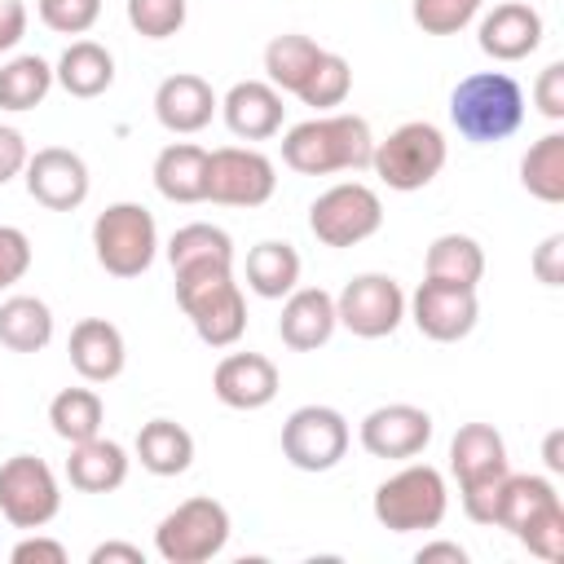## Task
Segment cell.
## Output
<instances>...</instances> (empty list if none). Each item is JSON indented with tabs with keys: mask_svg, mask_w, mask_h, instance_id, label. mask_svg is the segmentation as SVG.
Masks as SVG:
<instances>
[{
	"mask_svg": "<svg viewBox=\"0 0 564 564\" xmlns=\"http://www.w3.org/2000/svg\"><path fill=\"white\" fill-rule=\"evenodd\" d=\"M375 137L361 115H317L282 137V163L300 176H330L370 167Z\"/></svg>",
	"mask_w": 564,
	"mask_h": 564,
	"instance_id": "obj_1",
	"label": "cell"
},
{
	"mask_svg": "<svg viewBox=\"0 0 564 564\" xmlns=\"http://www.w3.org/2000/svg\"><path fill=\"white\" fill-rule=\"evenodd\" d=\"M176 304L207 348H234L247 330V300L234 282V264L176 269Z\"/></svg>",
	"mask_w": 564,
	"mask_h": 564,
	"instance_id": "obj_2",
	"label": "cell"
},
{
	"mask_svg": "<svg viewBox=\"0 0 564 564\" xmlns=\"http://www.w3.org/2000/svg\"><path fill=\"white\" fill-rule=\"evenodd\" d=\"M449 119H454L458 137L471 145L507 141L524 123V88L507 70H476L454 84Z\"/></svg>",
	"mask_w": 564,
	"mask_h": 564,
	"instance_id": "obj_3",
	"label": "cell"
},
{
	"mask_svg": "<svg viewBox=\"0 0 564 564\" xmlns=\"http://www.w3.org/2000/svg\"><path fill=\"white\" fill-rule=\"evenodd\" d=\"M498 529H511L533 555L560 560L564 555V502L546 476H516L507 471L498 494Z\"/></svg>",
	"mask_w": 564,
	"mask_h": 564,
	"instance_id": "obj_4",
	"label": "cell"
},
{
	"mask_svg": "<svg viewBox=\"0 0 564 564\" xmlns=\"http://www.w3.org/2000/svg\"><path fill=\"white\" fill-rule=\"evenodd\" d=\"M445 159H449L445 132L436 123H427V119H410V123L392 128L383 141H375L370 167L388 189L414 194V189H423V185H432L441 176Z\"/></svg>",
	"mask_w": 564,
	"mask_h": 564,
	"instance_id": "obj_5",
	"label": "cell"
},
{
	"mask_svg": "<svg viewBox=\"0 0 564 564\" xmlns=\"http://www.w3.org/2000/svg\"><path fill=\"white\" fill-rule=\"evenodd\" d=\"M375 520L388 533H419V529H436L445 520L449 494H445V476L427 463H410L401 471H392L379 489H375Z\"/></svg>",
	"mask_w": 564,
	"mask_h": 564,
	"instance_id": "obj_6",
	"label": "cell"
},
{
	"mask_svg": "<svg viewBox=\"0 0 564 564\" xmlns=\"http://www.w3.org/2000/svg\"><path fill=\"white\" fill-rule=\"evenodd\" d=\"M93 256L110 278H141L159 256V225L141 203H110L93 220Z\"/></svg>",
	"mask_w": 564,
	"mask_h": 564,
	"instance_id": "obj_7",
	"label": "cell"
},
{
	"mask_svg": "<svg viewBox=\"0 0 564 564\" xmlns=\"http://www.w3.org/2000/svg\"><path fill=\"white\" fill-rule=\"evenodd\" d=\"M229 542V511L216 498H185L154 524V551L167 564H207Z\"/></svg>",
	"mask_w": 564,
	"mask_h": 564,
	"instance_id": "obj_8",
	"label": "cell"
},
{
	"mask_svg": "<svg viewBox=\"0 0 564 564\" xmlns=\"http://www.w3.org/2000/svg\"><path fill=\"white\" fill-rule=\"evenodd\" d=\"M383 225V203L361 181H339L308 207V229L322 247H357Z\"/></svg>",
	"mask_w": 564,
	"mask_h": 564,
	"instance_id": "obj_9",
	"label": "cell"
},
{
	"mask_svg": "<svg viewBox=\"0 0 564 564\" xmlns=\"http://www.w3.org/2000/svg\"><path fill=\"white\" fill-rule=\"evenodd\" d=\"M348 419L335 405H300L282 423V458L295 471H330L348 454Z\"/></svg>",
	"mask_w": 564,
	"mask_h": 564,
	"instance_id": "obj_10",
	"label": "cell"
},
{
	"mask_svg": "<svg viewBox=\"0 0 564 564\" xmlns=\"http://www.w3.org/2000/svg\"><path fill=\"white\" fill-rule=\"evenodd\" d=\"M62 507L57 476L35 454H13L0 463V516L13 529H44Z\"/></svg>",
	"mask_w": 564,
	"mask_h": 564,
	"instance_id": "obj_11",
	"label": "cell"
},
{
	"mask_svg": "<svg viewBox=\"0 0 564 564\" xmlns=\"http://www.w3.org/2000/svg\"><path fill=\"white\" fill-rule=\"evenodd\" d=\"M278 189V172L260 150L220 145L207 150V203L220 207H260Z\"/></svg>",
	"mask_w": 564,
	"mask_h": 564,
	"instance_id": "obj_12",
	"label": "cell"
},
{
	"mask_svg": "<svg viewBox=\"0 0 564 564\" xmlns=\"http://www.w3.org/2000/svg\"><path fill=\"white\" fill-rule=\"evenodd\" d=\"M335 317L348 326L357 339H383L401 326L405 317V291L388 273H357L339 295H335Z\"/></svg>",
	"mask_w": 564,
	"mask_h": 564,
	"instance_id": "obj_13",
	"label": "cell"
},
{
	"mask_svg": "<svg viewBox=\"0 0 564 564\" xmlns=\"http://www.w3.org/2000/svg\"><path fill=\"white\" fill-rule=\"evenodd\" d=\"M357 441L370 458H419L432 441V414L423 405H410V401H392V405H379L361 419L357 427Z\"/></svg>",
	"mask_w": 564,
	"mask_h": 564,
	"instance_id": "obj_14",
	"label": "cell"
},
{
	"mask_svg": "<svg viewBox=\"0 0 564 564\" xmlns=\"http://www.w3.org/2000/svg\"><path fill=\"white\" fill-rule=\"evenodd\" d=\"M22 181H26V194H31L40 207H48V212H75V207L88 198V185H93L88 163H84L75 150H66V145H44V150H35V154L26 159Z\"/></svg>",
	"mask_w": 564,
	"mask_h": 564,
	"instance_id": "obj_15",
	"label": "cell"
},
{
	"mask_svg": "<svg viewBox=\"0 0 564 564\" xmlns=\"http://www.w3.org/2000/svg\"><path fill=\"white\" fill-rule=\"evenodd\" d=\"M410 317L414 326L436 339V344H454V339H467L480 322V300L471 286H445V282H427L414 291L410 300Z\"/></svg>",
	"mask_w": 564,
	"mask_h": 564,
	"instance_id": "obj_16",
	"label": "cell"
},
{
	"mask_svg": "<svg viewBox=\"0 0 564 564\" xmlns=\"http://www.w3.org/2000/svg\"><path fill=\"white\" fill-rule=\"evenodd\" d=\"M476 44L494 62H524L542 44V13L524 0H502L480 18Z\"/></svg>",
	"mask_w": 564,
	"mask_h": 564,
	"instance_id": "obj_17",
	"label": "cell"
},
{
	"mask_svg": "<svg viewBox=\"0 0 564 564\" xmlns=\"http://www.w3.org/2000/svg\"><path fill=\"white\" fill-rule=\"evenodd\" d=\"M216 110H220V97H216V88H212L203 75L181 70V75H167V79L154 88V119H159L167 132H176V137L203 132Z\"/></svg>",
	"mask_w": 564,
	"mask_h": 564,
	"instance_id": "obj_18",
	"label": "cell"
},
{
	"mask_svg": "<svg viewBox=\"0 0 564 564\" xmlns=\"http://www.w3.org/2000/svg\"><path fill=\"white\" fill-rule=\"evenodd\" d=\"M278 388H282L278 366L260 352H229L212 375V392L229 410H264L278 397Z\"/></svg>",
	"mask_w": 564,
	"mask_h": 564,
	"instance_id": "obj_19",
	"label": "cell"
},
{
	"mask_svg": "<svg viewBox=\"0 0 564 564\" xmlns=\"http://www.w3.org/2000/svg\"><path fill=\"white\" fill-rule=\"evenodd\" d=\"M449 471L458 476V494L498 485L511 471L502 436L489 423H463L454 432V441H449Z\"/></svg>",
	"mask_w": 564,
	"mask_h": 564,
	"instance_id": "obj_20",
	"label": "cell"
},
{
	"mask_svg": "<svg viewBox=\"0 0 564 564\" xmlns=\"http://www.w3.org/2000/svg\"><path fill=\"white\" fill-rule=\"evenodd\" d=\"M70 366L84 383H110L123 375V361H128V348H123V335L115 322L106 317H84L70 326Z\"/></svg>",
	"mask_w": 564,
	"mask_h": 564,
	"instance_id": "obj_21",
	"label": "cell"
},
{
	"mask_svg": "<svg viewBox=\"0 0 564 564\" xmlns=\"http://www.w3.org/2000/svg\"><path fill=\"white\" fill-rule=\"evenodd\" d=\"M282 93L269 79H242L220 97L225 128L242 141H269L282 128Z\"/></svg>",
	"mask_w": 564,
	"mask_h": 564,
	"instance_id": "obj_22",
	"label": "cell"
},
{
	"mask_svg": "<svg viewBox=\"0 0 564 564\" xmlns=\"http://www.w3.org/2000/svg\"><path fill=\"white\" fill-rule=\"evenodd\" d=\"M339 317H335V295L322 286H295L282 300V317H278V335L286 348L295 352H313L335 335Z\"/></svg>",
	"mask_w": 564,
	"mask_h": 564,
	"instance_id": "obj_23",
	"label": "cell"
},
{
	"mask_svg": "<svg viewBox=\"0 0 564 564\" xmlns=\"http://www.w3.org/2000/svg\"><path fill=\"white\" fill-rule=\"evenodd\" d=\"M128 449L119 441H106V436H93V441H79L70 445V458H66V480L79 489V494H110L128 480Z\"/></svg>",
	"mask_w": 564,
	"mask_h": 564,
	"instance_id": "obj_24",
	"label": "cell"
},
{
	"mask_svg": "<svg viewBox=\"0 0 564 564\" xmlns=\"http://www.w3.org/2000/svg\"><path fill=\"white\" fill-rule=\"evenodd\" d=\"M154 189L167 203H207V150L172 141L154 159Z\"/></svg>",
	"mask_w": 564,
	"mask_h": 564,
	"instance_id": "obj_25",
	"label": "cell"
},
{
	"mask_svg": "<svg viewBox=\"0 0 564 564\" xmlns=\"http://www.w3.org/2000/svg\"><path fill=\"white\" fill-rule=\"evenodd\" d=\"M53 79L70 93V97H101L110 84H115V57H110V48L106 44H97V40H75V44H66V53L57 57V66H53Z\"/></svg>",
	"mask_w": 564,
	"mask_h": 564,
	"instance_id": "obj_26",
	"label": "cell"
},
{
	"mask_svg": "<svg viewBox=\"0 0 564 564\" xmlns=\"http://www.w3.org/2000/svg\"><path fill=\"white\" fill-rule=\"evenodd\" d=\"M137 458L150 476H181L194 463V436L176 419H150L137 432Z\"/></svg>",
	"mask_w": 564,
	"mask_h": 564,
	"instance_id": "obj_27",
	"label": "cell"
},
{
	"mask_svg": "<svg viewBox=\"0 0 564 564\" xmlns=\"http://www.w3.org/2000/svg\"><path fill=\"white\" fill-rule=\"evenodd\" d=\"M423 273L427 282H445V286H471L485 278V251L471 234H441L432 238L427 247V260H423Z\"/></svg>",
	"mask_w": 564,
	"mask_h": 564,
	"instance_id": "obj_28",
	"label": "cell"
},
{
	"mask_svg": "<svg viewBox=\"0 0 564 564\" xmlns=\"http://www.w3.org/2000/svg\"><path fill=\"white\" fill-rule=\"evenodd\" d=\"M300 282V251L291 242L264 238L247 251V286L260 300H286Z\"/></svg>",
	"mask_w": 564,
	"mask_h": 564,
	"instance_id": "obj_29",
	"label": "cell"
},
{
	"mask_svg": "<svg viewBox=\"0 0 564 564\" xmlns=\"http://www.w3.org/2000/svg\"><path fill=\"white\" fill-rule=\"evenodd\" d=\"M53 339V308L40 295H9L0 304V344L9 352H40Z\"/></svg>",
	"mask_w": 564,
	"mask_h": 564,
	"instance_id": "obj_30",
	"label": "cell"
},
{
	"mask_svg": "<svg viewBox=\"0 0 564 564\" xmlns=\"http://www.w3.org/2000/svg\"><path fill=\"white\" fill-rule=\"evenodd\" d=\"M322 57V44L300 35V31H286V35H273L264 44V75L278 93H300V84L308 79V70L317 66Z\"/></svg>",
	"mask_w": 564,
	"mask_h": 564,
	"instance_id": "obj_31",
	"label": "cell"
},
{
	"mask_svg": "<svg viewBox=\"0 0 564 564\" xmlns=\"http://www.w3.org/2000/svg\"><path fill=\"white\" fill-rule=\"evenodd\" d=\"M520 185L542 203H564V132H546L524 150Z\"/></svg>",
	"mask_w": 564,
	"mask_h": 564,
	"instance_id": "obj_32",
	"label": "cell"
},
{
	"mask_svg": "<svg viewBox=\"0 0 564 564\" xmlns=\"http://www.w3.org/2000/svg\"><path fill=\"white\" fill-rule=\"evenodd\" d=\"M101 419H106V405H101V397L93 388H62L48 401V423L66 445L101 436Z\"/></svg>",
	"mask_w": 564,
	"mask_h": 564,
	"instance_id": "obj_33",
	"label": "cell"
},
{
	"mask_svg": "<svg viewBox=\"0 0 564 564\" xmlns=\"http://www.w3.org/2000/svg\"><path fill=\"white\" fill-rule=\"evenodd\" d=\"M167 264H172V273L194 269V264H234V238L220 225H207V220L181 225L167 242Z\"/></svg>",
	"mask_w": 564,
	"mask_h": 564,
	"instance_id": "obj_34",
	"label": "cell"
},
{
	"mask_svg": "<svg viewBox=\"0 0 564 564\" xmlns=\"http://www.w3.org/2000/svg\"><path fill=\"white\" fill-rule=\"evenodd\" d=\"M53 66L35 53H22L0 66V110H35L53 88Z\"/></svg>",
	"mask_w": 564,
	"mask_h": 564,
	"instance_id": "obj_35",
	"label": "cell"
},
{
	"mask_svg": "<svg viewBox=\"0 0 564 564\" xmlns=\"http://www.w3.org/2000/svg\"><path fill=\"white\" fill-rule=\"evenodd\" d=\"M348 88H352V66H348L339 53H326V48H322L317 66L308 70V79L300 84L295 97H300L304 106H313V110H335V106H344Z\"/></svg>",
	"mask_w": 564,
	"mask_h": 564,
	"instance_id": "obj_36",
	"label": "cell"
},
{
	"mask_svg": "<svg viewBox=\"0 0 564 564\" xmlns=\"http://www.w3.org/2000/svg\"><path fill=\"white\" fill-rule=\"evenodd\" d=\"M485 0H414L410 18L423 35H458L467 22H476Z\"/></svg>",
	"mask_w": 564,
	"mask_h": 564,
	"instance_id": "obj_37",
	"label": "cell"
},
{
	"mask_svg": "<svg viewBox=\"0 0 564 564\" xmlns=\"http://www.w3.org/2000/svg\"><path fill=\"white\" fill-rule=\"evenodd\" d=\"M128 22L145 40H167L185 26V0H128Z\"/></svg>",
	"mask_w": 564,
	"mask_h": 564,
	"instance_id": "obj_38",
	"label": "cell"
},
{
	"mask_svg": "<svg viewBox=\"0 0 564 564\" xmlns=\"http://www.w3.org/2000/svg\"><path fill=\"white\" fill-rule=\"evenodd\" d=\"M40 22L57 35H84L101 18V0H35Z\"/></svg>",
	"mask_w": 564,
	"mask_h": 564,
	"instance_id": "obj_39",
	"label": "cell"
},
{
	"mask_svg": "<svg viewBox=\"0 0 564 564\" xmlns=\"http://www.w3.org/2000/svg\"><path fill=\"white\" fill-rule=\"evenodd\" d=\"M31 269V238L18 225H0V291L22 282Z\"/></svg>",
	"mask_w": 564,
	"mask_h": 564,
	"instance_id": "obj_40",
	"label": "cell"
},
{
	"mask_svg": "<svg viewBox=\"0 0 564 564\" xmlns=\"http://www.w3.org/2000/svg\"><path fill=\"white\" fill-rule=\"evenodd\" d=\"M533 106H538L546 119H564V62L542 66V75H538V84H533Z\"/></svg>",
	"mask_w": 564,
	"mask_h": 564,
	"instance_id": "obj_41",
	"label": "cell"
},
{
	"mask_svg": "<svg viewBox=\"0 0 564 564\" xmlns=\"http://www.w3.org/2000/svg\"><path fill=\"white\" fill-rule=\"evenodd\" d=\"M533 273L542 286H560L564 282V234H546L533 251Z\"/></svg>",
	"mask_w": 564,
	"mask_h": 564,
	"instance_id": "obj_42",
	"label": "cell"
},
{
	"mask_svg": "<svg viewBox=\"0 0 564 564\" xmlns=\"http://www.w3.org/2000/svg\"><path fill=\"white\" fill-rule=\"evenodd\" d=\"M13 564H66V546L57 538H22L13 551H9Z\"/></svg>",
	"mask_w": 564,
	"mask_h": 564,
	"instance_id": "obj_43",
	"label": "cell"
},
{
	"mask_svg": "<svg viewBox=\"0 0 564 564\" xmlns=\"http://www.w3.org/2000/svg\"><path fill=\"white\" fill-rule=\"evenodd\" d=\"M26 159H31L26 137L18 128H0V185H9L13 176H22L26 172Z\"/></svg>",
	"mask_w": 564,
	"mask_h": 564,
	"instance_id": "obj_44",
	"label": "cell"
},
{
	"mask_svg": "<svg viewBox=\"0 0 564 564\" xmlns=\"http://www.w3.org/2000/svg\"><path fill=\"white\" fill-rule=\"evenodd\" d=\"M26 35V4L22 0H0V53H9Z\"/></svg>",
	"mask_w": 564,
	"mask_h": 564,
	"instance_id": "obj_45",
	"label": "cell"
},
{
	"mask_svg": "<svg viewBox=\"0 0 564 564\" xmlns=\"http://www.w3.org/2000/svg\"><path fill=\"white\" fill-rule=\"evenodd\" d=\"M88 564H145V555L132 542H101V546H93Z\"/></svg>",
	"mask_w": 564,
	"mask_h": 564,
	"instance_id": "obj_46",
	"label": "cell"
},
{
	"mask_svg": "<svg viewBox=\"0 0 564 564\" xmlns=\"http://www.w3.org/2000/svg\"><path fill=\"white\" fill-rule=\"evenodd\" d=\"M419 564H467V551L458 546V542H423L419 546V555H414Z\"/></svg>",
	"mask_w": 564,
	"mask_h": 564,
	"instance_id": "obj_47",
	"label": "cell"
},
{
	"mask_svg": "<svg viewBox=\"0 0 564 564\" xmlns=\"http://www.w3.org/2000/svg\"><path fill=\"white\" fill-rule=\"evenodd\" d=\"M560 445H564V432H551V436H546V445H542V458H546V467H551V471H564Z\"/></svg>",
	"mask_w": 564,
	"mask_h": 564,
	"instance_id": "obj_48",
	"label": "cell"
}]
</instances>
